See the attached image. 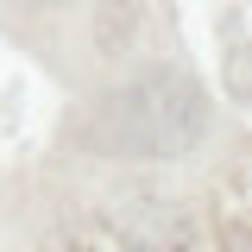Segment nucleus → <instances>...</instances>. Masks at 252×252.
Returning a JSON list of instances; mask_svg holds the SVG:
<instances>
[{"instance_id": "nucleus-1", "label": "nucleus", "mask_w": 252, "mask_h": 252, "mask_svg": "<svg viewBox=\"0 0 252 252\" xmlns=\"http://www.w3.org/2000/svg\"><path fill=\"white\" fill-rule=\"evenodd\" d=\"M202 132V89L177 69H145L107 101V139L139 158H177Z\"/></svg>"}, {"instance_id": "nucleus-2", "label": "nucleus", "mask_w": 252, "mask_h": 252, "mask_svg": "<svg viewBox=\"0 0 252 252\" xmlns=\"http://www.w3.org/2000/svg\"><path fill=\"white\" fill-rule=\"evenodd\" d=\"M107 227H114L132 252H189V246H195V220H189L177 202H158V195L114 208Z\"/></svg>"}, {"instance_id": "nucleus-3", "label": "nucleus", "mask_w": 252, "mask_h": 252, "mask_svg": "<svg viewBox=\"0 0 252 252\" xmlns=\"http://www.w3.org/2000/svg\"><path fill=\"white\" fill-rule=\"evenodd\" d=\"M76 252H82V246H76Z\"/></svg>"}]
</instances>
